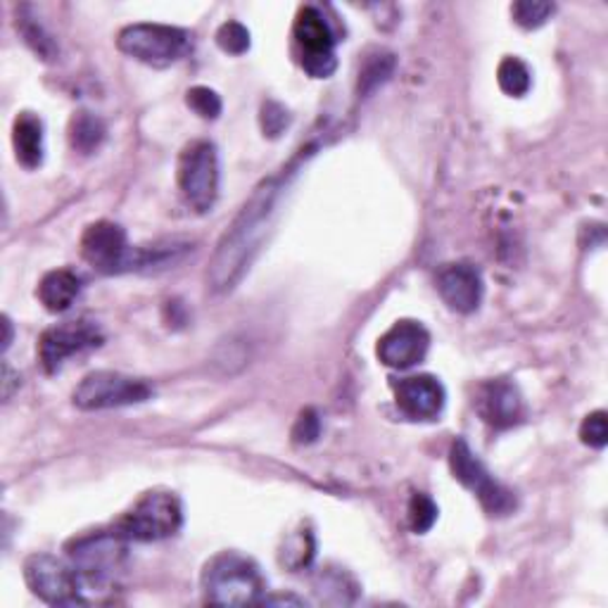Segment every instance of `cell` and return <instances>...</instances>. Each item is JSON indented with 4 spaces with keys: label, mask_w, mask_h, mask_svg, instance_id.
Masks as SVG:
<instances>
[{
    "label": "cell",
    "mask_w": 608,
    "mask_h": 608,
    "mask_svg": "<svg viewBox=\"0 0 608 608\" xmlns=\"http://www.w3.org/2000/svg\"><path fill=\"white\" fill-rule=\"evenodd\" d=\"M291 176H293V166L283 169L281 174L268 176L260 189L250 195L241 214L233 219V224L224 233V239L219 241V247L214 252V260L207 274V281L214 293H226L235 288V283H239L250 268L252 260H255V255L262 247L268 226H272L278 200L285 191V185H288Z\"/></svg>",
    "instance_id": "cell-1"
},
{
    "label": "cell",
    "mask_w": 608,
    "mask_h": 608,
    "mask_svg": "<svg viewBox=\"0 0 608 608\" xmlns=\"http://www.w3.org/2000/svg\"><path fill=\"white\" fill-rule=\"evenodd\" d=\"M202 595L216 606L260 604L266 592V580L260 566L239 551L212 556L202 570Z\"/></svg>",
    "instance_id": "cell-2"
},
{
    "label": "cell",
    "mask_w": 608,
    "mask_h": 608,
    "mask_svg": "<svg viewBox=\"0 0 608 608\" xmlns=\"http://www.w3.org/2000/svg\"><path fill=\"white\" fill-rule=\"evenodd\" d=\"M183 526L181 499L169 489H150L114 523V533L126 543H160Z\"/></svg>",
    "instance_id": "cell-3"
},
{
    "label": "cell",
    "mask_w": 608,
    "mask_h": 608,
    "mask_svg": "<svg viewBox=\"0 0 608 608\" xmlns=\"http://www.w3.org/2000/svg\"><path fill=\"white\" fill-rule=\"evenodd\" d=\"M70 564L79 572L81 585L89 589L110 587L126 564V539L112 530L81 535L67 545Z\"/></svg>",
    "instance_id": "cell-4"
},
{
    "label": "cell",
    "mask_w": 608,
    "mask_h": 608,
    "mask_svg": "<svg viewBox=\"0 0 608 608\" xmlns=\"http://www.w3.org/2000/svg\"><path fill=\"white\" fill-rule=\"evenodd\" d=\"M219 152L210 141H193L181 150L176 183L181 197L191 210L205 214L219 197Z\"/></svg>",
    "instance_id": "cell-5"
},
{
    "label": "cell",
    "mask_w": 608,
    "mask_h": 608,
    "mask_svg": "<svg viewBox=\"0 0 608 608\" xmlns=\"http://www.w3.org/2000/svg\"><path fill=\"white\" fill-rule=\"evenodd\" d=\"M116 48L124 55L150 67H169L191 50V33L169 24L139 22L116 33Z\"/></svg>",
    "instance_id": "cell-6"
},
{
    "label": "cell",
    "mask_w": 608,
    "mask_h": 608,
    "mask_svg": "<svg viewBox=\"0 0 608 608\" xmlns=\"http://www.w3.org/2000/svg\"><path fill=\"white\" fill-rule=\"evenodd\" d=\"M152 393L155 391L145 378L126 376L120 371H93L77 385L72 399L74 407L83 412H100L143 404L152 397Z\"/></svg>",
    "instance_id": "cell-7"
},
{
    "label": "cell",
    "mask_w": 608,
    "mask_h": 608,
    "mask_svg": "<svg viewBox=\"0 0 608 608\" xmlns=\"http://www.w3.org/2000/svg\"><path fill=\"white\" fill-rule=\"evenodd\" d=\"M293 43L300 67L312 79H328L337 70L333 29L318 8L302 6L297 10Z\"/></svg>",
    "instance_id": "cell-8"
},
{
    "label": "cell",
    "mask_w": 608,
    "mask_h": 608,
    "mask_svg": "<svg viewBox=\"0 0 608 608\" xmlns=\"http://www.w3.org/2000/svg\"><path fill=\"white\" fill-rule=\"evenodd\" d=\"M449 468L454 478L470 489L489 516H506L516 509V495L504 487L478 459L466 440H454L449 447Z\"/></svg>",
    "instance_id": "cell-9"
},
{
    "label": "cell",
    "mask_w": 608,
    "mask_h": 608,
    "mask_svg": "<svg viewBox=\"0 0 608 608\" xmlns=\"http://www.w3.org/2000/svg\"><path fill=\"white\" fill-rule=\"evenodd\" d=\"M24 580L31 592L50 606L87 604L79 572L53 554H31L24 561Z\"/></svg>",
    "instance_id": "cell-10"
},
{
    "label": "cell",
    "mask_w": 608,
    "mask_h": 608,
    "mask_svg": "<svg viewBox=\"0 0 608 608\" xmlns=\"http://www.w3.org/2000/svg\"><path fill=\"white\" fill-rule=\"evenodd\" d=\"M103 345V331L95 326V321L77 318L64 321L53 328H48L39 341V359L45 374H55L64 366L67 359L77 357L89 349Z\"/></svg>",
    "instance_id": "cell-11"
},
{
    "label": "cell",
    "mask_w": 608,
    "mask_h": 608,
    "mask_svg": "<svg viewBox=\"0 0 608 608\" xmlns=\"http://www.w3.org/2000/svg\"><path fill=\"white\" fill-rule=\"evenodd\" d=\"M133 252L126 241V231L114 222H95L81 235V257L100 274L133 272Z\"/></svg>",
    "instance_id": "cell-12"
},
{
    "label": "cell",
    "mask_w": 608,
    "mask_h": 608,
    "mask_svg": "<svg viewBox=\"0 0 608 608\" xmlns=\"http://www.w3.org/2000/svg\"><path fill=\"white\" fill-rule=\"evenodd\" d=\"M428 347L430 333L426 331V326L418 324V321L404 318L381 335L376 354L381 364L404 371L424 362Z\"/></svg>",
    "instance_id": "cell-13"
},
{
    "label": "cell",
    "mask_w": 608,
    "mask_h": 608,
    "mask_svg": "<svg viewBox=\"0 0 608 608\" xmlns=\"http://www.w3.org/2000/svg\"><path fill=\"white\" fill-rule=\"evenodd\" d=\"M393 393L399 412L412 420H433L443 414L447 393L435 376H407L393 381Z\"/></svg>",
    "instance_id": "cell-14"
},
{
    "label": "cell",
    "mask_w": 608,
    "mask_h": 608,
    "mask_svg": "<svg viewBox=\"0 0 608 608\" xmlns=\"http://www.w3.org/2000/svg\"><path fill=\"white\" fill-rule=\"evenodd\" d=\"M437 293H440L443 302L456 314H473L483 302V276L473 264L456 262L445 264L437 272Z\"/></svg>",
    "instance_id": "cell-15"
},
{
    "label": "cell",
    "mask_w": 608,
    "mask_h": 608,
    "mask_svg": "<svg viewBox=\"0 0 608 608\" xmlns=\"http://www.w3.org/2000/svg\"><path fill=\"white\" fill-rule=\"evenodd\" d=\"M476 409L485 424L497 430H509L526 416V404H523L518 387L504 378L480 385L476 395Z\"/></svg>",
    "instance_id": "cell-16"
},
{
    "label": "cell",
    "mask_w": 608,
    "mask_h": 608,
    "mask_svg": "<svg viewBox=\"0 0 608 608\" xmlns=\"http://www.w3.org/2000/svg\"><path fill=\"white\" fill-rule=\"evenodd\" d=\"M12 145L17 162L24 169H39L45 158V133L39 114L20 112L12 124Z\"/></svg>",
    "instance_id": "cell-17"
},
{
    "label": "cell",
    "mask_w": 608,
    "mask_h": 608,
    "mask_svg": "<svg viewBox=\"0 0 608 608\" xmlns=\"http://www.w3.org/2000/svg\"><path fill=\"white\" fill-rule=\"evenodd\" d=\"M81 293V281L70 268H53V272H48L39 288H37V297L41 300L43 307L53 314H62L72 307Z\"/></svg>",
    "instance_id": "cell-18"
},
{
    "label": "cell",
    "mask_w": 608,
    "mask_h": 608,
    "mask_svg": "<svg viewBox=\"0 0 608 608\" xmlns=\"http://www.w3.org/2000/svg\"><path fill=\"white\" fill-rule=\"evenodd\" d=\"M17 31L22 33L24 43L37 53L41 60L53 62L60 55V48L55 43V39L50 37L48 29L39 22V17L33 14V10L29 6L17 8Z\"/></svg>",
    "instance_id": "cell-19"
},
{
    "label": "cell",
    "mask_w": 608,
    "mask_h": 608,
    "mask_svg": "<svg viewBox=\"0 0 608 608\" xmlns=\"http://www.w3.org/2000/svg\"><path fill=\"white\" fill-rule=\"evenodd\" d=\"M108 136V126L98 114L81 110L72 116L70 122V145L72 150L81 152V155H91L100 145H103Z\"/></svg>",
    "instance_id": "cell-20"
},
{
    "label": "cell",
    "mask_w": 608,
    "mask_h": 608,
    "mask_svg": "<svg viewBox=\"0 0 608 608\" xmlns=\"http://www.w3.org/2000/svg\"><path fill=\"white\" fill-rule=\"evenodd\" d=\"M395 72V55L387 53V50H374V53H368L362 70H359V95H368L374 93L376 89H381L383 83L393 77Z\"/></svg>",
    "instance_id": "cell-21"
},
{
    "label": "cell",
    "mask_w": 608,
    "mask_h": 608,
    "mask_svg": "<svg viewBox=\"0 0 608 608\" xmlns=\"http://www.w3.org/2000/svg\"><path fill=\"white\" fill-rule=\"evenodd\" d=\"M316 592L321 595V599L331 604H352L354 599L347 597V592L357 595V585H354V580L343 568H326L316 578Z\"/></svg>",
    "instance_id": "cell-22"
},
{
    "label": "cell",
    "mask_w": 608,
    "mask_h": 608,
    "mask_svg": "<svg viewBox=\"0 0 608 608\" xmlns=\"http://www.w3.org/2000/svg\"><path fill=\"white\" fill-rule=\"evenodd\" d=\"M314 551H316L314 535L310 530H297L285 539V545L281 549V564L297 572L314 561Z\"/></svg>",
    "instance_id": "cell-23"
},
{
    "label": "cell",
    "mask_w": 608,
    "mask_h": 608,
    "mask_svg": "<svg viewBox=\"0 0 608 608\" xmlns=\"http://www.w3.org/2000/svg\"><path fill=\"white\" fill-rule=\"evenodd\" d=\"M497 81H499V89L506 95H514V98L526 95L530 91V83H533L530 70L526 67V62L518 58H504L499 62Z\"/></svg>",
    "instance_id": "cell-24"
},
{
    "label": "cell",
    "mask_w": 608,
    "mask_h": 608,
    "mask_svg": "<svg viewBox=\"0 0 608 608\" xmlns=\"http://www.w3.org/2000/svg\"><path fill=\"white\" fill-rule=\"evenodd\" d=\"M554 10L556 6L543 3V0H518L511 6L514 22L523 29H539L554 14Z\"/></svg>",
    "instance_id": "cell-25"
},
{
    "label": "cell",
    "mask_w": 608,
    "mask_h": 608,
    "mask_svg": "<svg viewBox=\"0 0 608 608\" xmlns=\"http://www.w3.org/2000/svg\"><path fill=\"white\" fill-rule=\"evenodd\" d=\"M407 514H409V528L416 535H424L435 526L437 504L424 493H414L412 499H409V511Z\"/></svg>",
    "instance_id": "cell-26"
},
{
    "label": "cell",
    "mask_w": 608,
    "mask_h": 608,
    "mask_svg": "<svg viewBox=\"0 0 608 608\" xmlns=\"http://www.w3.org/2000/svg\"><path fill=\"white\" fill-rule=\"evenodd\" d=\"M216 43L229 55H243L250 50V31L241 22H224L216 31Z\"/></svg>",
    "instance_id": "cell-27"
},
{
    "label": "cell",
    "mask_w": 608,
    "mask_h": 608,
    "mask_svg": "<svg viewBox=\"0 0 608 608\" xmlns=\"http://www.w3.org/2000/svg\"><path fill=\"white\" fill-rule=\"evenodd\" d=\"M185 103H189V108L195 114H200L202 120H216V116L222 114V98L207 87L191 89L189 93H185Z\"/></svg>",
    "instance_id": "cell-28"
},
{
    "label": "cell",
    "mask_w": 608,
    "mask_h": 608,
    "mask_svg": "<svg viewBox=\"0 0 608 608\" xmlns=\"http://www.w3.org/2000/svg\"><path fill=\"white\" fill-rule=\"evenodd\" d=\"M260 124L264 136L268 139H278L281 133L291 126V112L285 110L276 100H266L262 105V114H260Z\"/></svg>",
    "instance_id": "cell-29"
},
{
    "label": "cell",
    "mask_w": 608,
    "mask_h": 608,
    "mask_svg": "<svg viewBox=\"0 0 608 608\" xmlns=\"http://www.w3.org/2000/svg\"><path fill=\"white\" fill-rule=\"evenodd\" d=\"M580 440L582 445L592 449H604L608 443V426H606V412L589 414L580 426Z\"/></svg>",
    "instance_id": "cell-30"
},
{
    "label": "cell",
    "mask_w": 608,
    "mask_h": 608,
    "mask_svg": "<svg viewBox=\"0 0 608 608\" xmlns=\"http://www.w3.org/2000/svg\"><path fill=\"white\" fill-rule=\"evenodd\" d=\"M321 435V418L314 409L300 412L295 426H293V443L295 445H312Z\"/></svg>",
    "instance_id": "cell-31"
},
{
    "label": "cell",
    "mask_w": 608,
    "mask_h": 608,
    "mask_svg": "<svg viewBox=\"0 0 608 608\" xmlns=\"http://www.w3.org/2000/svg\"><path fill=\"white\" fill-rule=\"evenodd\" d=\"M3 391H6V399H10L12 397V385H14V381H20V374H14V371L6 364L3 366Z\"/></svg>",
    "instance_id": "cell-32"
},
{
    "label": "cell",
    "mask_w": 608,
    "mask_h": 608,
    "mask_svg": "<svg viewBox=\"0 0 608 608\" xmlns=\"http://www.w3.org/2000/svg\"><path fill=\"white\" fill-rule=\"evenodd\" d=\"M260 604H268V606H274V604H293V606H302L304 599H297V597H291V595H274V597H262Z\"/></svg>",
    "instance_id": "cell-33"
},
{
    "label": "cell",
    "mask_w": 608,
    "mask_h": 608,
    "mask_svg": "<svg viewBox=\"0 0 608 608\" xmlns=\"http://www.w3.org/2000/svg\"><path fill=\"white\" fill-rule=\"evenodd\" d=\"M3 328H6V337H3V349H8L10 347V343H12V321L6 316L3 318Z\"/></svg>",
    "instance_id": "cell-34"
}]
</instances>
